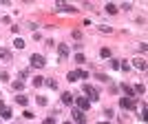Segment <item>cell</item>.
Instances as JSON below:
<instances>
[{
	"mask_svg": "<svg viewBox=\"0 0 148 124\" xmlns=\"http://www.w3.org/2000/svg\"><path fill=\"white\" fill-rule=\"evenodd\" d=\"M84 60H86L84 53H77V56H75V62H77V64H84Z\"/></svg>",
	"mask_w": 148,
	"mask_h": 124,
	"instance_id": "19",
	"label": "cell"
},
{
	"mask_svg": "<svg viewBox=\"0 0 148 124\" xmlns=\"http://www.w3.org/2000/svg\"><path fill=\"white\" fill-rule=\"evenodd\" d=\"M75 106H77L80 111H84V113H86V111H88V106H91V100H88V98H84V95H80V98L75 100Z\"/></svg>",
	"mask_w": 148,
	"mask_h": 124,
	"instance_id": "3",
	"label": "cell"
},
{
	"mask_svg": "<svg viewBox=\"0 0 148 124\" xmlns=\"http://www.w3.org/2000/svg\"><path fill=\"white\" fill-rule=\"evenodd\" d=\"M38 104H40V106H47V98H42V95H40V98H38Z\"/></svg>",
	"mask_w": 148,
	"mask_h": 124,
	"instance_id": "26",
	"label": "cell"
},
{
	"mask_svg": "<svg viewBox=\"0 0 148 124\" xmlns=\"http://www.w3.org/2000/svg\"><path fill=\"white\" fill-rule=\"evenodd\" d=\"M133 91H135V93H139V95H142V93L146 91V87H144V84H135V87H133Z\"/></svg>",
	"mask_w": 148,
	"mask_h": 124,
	"instance_id": "17",
	"label": "cell"
},
{
	"mask_svg": "<svg viewBox=\"0 0 148 124\" xmlns=\"http://www.w3.org/2000/svg\"><path fill=\"white\" fill-rule=\"evenodd\" d=\"M56 9H58V11H69V13H75V11H77V9H75V7L66 5V2H64V0H58V2H56Z\"/></svg>",
	"mask_w": 148,
	"mask_h": 124,
	"instance_id": "4",
	"label": "cell"
},
{
	"mask_svg": "<svg viewBox=\"0 0 148 124\" xmlns=\"http://www.w3.org/2000/svg\"><path fill=\"white\" fill-rule=\"evenodd\" d=\"M42 82H44V80H42V78H40V75H38V78H33V84H36V87H40Z\"/></svg>",
	"mask_w": 148,
	"mask_h": 124,
	"instance_id": "25",
	"label": "cell"
},
{
	"mask_svg": "<svg viewBox=\"0 0 148 124\" xmlns=\"http://www.w3.org/2000/svg\"><path fill=\"white\" fill-rule=\"evenodd\" d=\"M106 11H108V13H117V7H115V5H106Z\"/></svg>",
	"mask_w": 148,
	"mask_h": 124,
	"instance_id": "20",
	"label": "cell"
},
{
	"mask_svg": "<svg viewBox=\"0 0 148 124\" xmlns=\"http://www.w3.org/2000/svg\"><path fill=\"white\" fill-rule=\"evenodd\" d=\"M73 120H75L77 124H82L84 120H86V113H84V111H80V109H73Z\"/></svg>",
	"mask_w": 148,
	"mask_h": 124,
	"instance_id": "5",
	"label": "cell"
},
{
	"mask_svg": "<svg viewBox=\"0 0 148 124\" xmlns=\"http://www.w3.org/2000/svg\"><path fill=\"white\" fill-rule=\"evenodd\" d=\"M58 51H60V56H62V58H69V53H71V51H69V44H64V42L58 47Z\"/></svg>",
	"mask_w": 148,
	"mask_h": 124,
	"instance_id": "10",
	"label": "cell"
},
{
	"mask_svg": "<svg viewBox=\"0 0 148 124\" xmlns=\"http://www.w3.org/2000/svg\"><path fill=\"white\" fill-rule=\"evenodd\" d=\"M99 31H104V33H111L113 29H111V27H106V25H99Z\"/></svg>",
	"mask_w": 148,
	"mask_h": 124,
	"instance_id": "23",
	"label": "cell"
},
{
	"mask_svg": "<svg viewBox=\"0 0 148 124\" xmlns=\"http://www.w3.org/2000/svg\"><path fill=\"white\" fill-rule=\"evenodd\" d=\"M16 102L22 104V106H27V104H29V98H27V95H16Z\"/></svg>",
	"mask_w": 148,
	"mask_h": 124,
	"instance_id": "12",
	"label": "cell"
},
{
	"mask_svg": "<svg viewBox=\"0 0 148 124\" xmlns=\"http://www.w3.org/2000/svg\"><path fill=\"white\" fill-rule=\"evenodd\" d=\"M122 91L126 93V98H135L137 93L133 91V87H130V84H122Z\"/></svg>",
	"mask_w": 148,
	"mask_h": 124,
	"instance_id": "8",
	"label": "cell"
},
{
	"mask_svg": "<svg viewBox=\"0 0 148 124\" xmlns=\"http://www.w3.org/2000/svg\"><path fill=\"white\" fill-rule=\"evenodd\" d=\"M44 124H56V120H53V118H49V120H44Z\"/></svg>",
	"mask_w": 148,
	"mask_h": 124,
	"instance_id": "29",
	"label": "cell"
},
{
	"mask_svg": "<svg viewBox=\"0 0 148 124\" xmlns=\"http://www.w3.org/2000/svg\"><path fill=\"white\" fill-rule=\"evenodd\" d=\"M133 64H135L139 71H146V60H144V58H135V60H133Z\"/></svg>",
	"mask_w": 148,
	"mask_h": 124,
	"instance_id": "7",
	"label": "cell"
},
{
	"mask_svg": "<svg viewBox=\"0 0 148 124\" xmlns=\"http://www.w3.org/2000/svg\"><path fill=\"white\" fill-rule=\"evenodd\" d=\"M71 36H73L75 40H77V42H80V40H82V33H80V31H73V33H71Z\"/></svg>",
	"mask_w": 148,
	"mask_h": 124,
	"instance_id": "24",
	"label": "cell"
},
{
	"mask_svg": "<svg viewBox=\"0 0 148 124\" xmlns=\"http://www.w3.org/2000/svg\"><path fill=\"white\" fill-rule=\"evenodd\" d=\"M99 124H108V122H99Z\"/></svg>",
	"mask_w": 148,
	"mask_h": 124,
	"instance_id": "30",
	"label": "cell"
},
{
	"mask_svg": "<svg viewBox=\"0 0 148 124\" xmlns=\"http://www.w3.org/2000/svg\"><path fill=\"white\" fill-rule=\"evenodd\" d=\"M119 69H122V71H128V62H119Z\"/></svg>",
	"mask_w": 148,
	"mask_h": 124,
	"instance_id": "27",
	"label": "cell"
},
{
	"mask_svg": "<svg viewBox=\"0 0 148 124\" xmlns=\"http://www.w3.org/2000/svg\"><path fill=\"white\" fill-rule=\"evenodd\" d=\"M20 80H25V78H27V75H29V69H22V71H20Z\"/></svg>",
	"mask_w": 148,
	"mask_h": 124,
	"instance_id": "22",
	"label": "cell"
},
{
	"mask_svg": "<svg viewBox=\"0 0 148 124\" xmlns=\"http://www.w3.org/2000/svg\"><path fill=\"white\" fill-rule=\"evenodd\" d=\"M122 109H135V102H133V98H122Z\"/></svg>",
	"mask_w": 148,
	"mask_h": 124,
	"instance_id": "6",
	"label": "cell"
},
{
	"mask_svg": "<svg viewBox=\"0 0 148 124\" xmlns=\"http://www.w3.org/2000/svg\"><path fill=\"white\" fill-rule=\"evenodd\" d=\"M111 67L113 69H119V60H111Z\"/></svg>",
	"mask_w": 148,
	"mask_h": 124,
	"instance_id": "28",
	"label": "cell"
},
{
	"mask_svg": "<svg viewBox=\"0 0 148 124\" xmlns=\"http://www.w3.org/2000/svg\"><path fill=\"white\" fill-rule=\"evenodd\" d=\"M47 87L56 91V89H58V80H53V78H49V80H47Z\"/></svg>",
	"mask_w": 148,
	"mask_h": 124,
	"instance_id": "15",
	"label": "cell"
},
{
	"mask_svg": "<svg viewBox=\"0 0 148 124\" xmlns=\"http://www.w3.org/2000/svg\"><path fill=\"white\" fill-rule=\"evenodd\" d=\"M0 115H2L5 120H9V118H11V109H7V106H5V109H0Z\"/></svg>",
	"mask_w": 148,
	"mask_h": 124,
	"instance_id": "14",
	"label": "cell"
},
{
	"mask_svg": "<svg viewBox=\"0 0 148 124\" xmlns=\"http://www.w3.org/2000/svg\"><path fill=\"white\" fill-rule=\"evenodd\" d=\"M11 87H13V91H22V89H25V84H22V80H18V82H13Z\"/></svg>",
	"mask_w": 148,
	"mask_h": 124,
	"instance_id": "16",
	"label": "cell"
},
{
	"mask_svg": "<svg viewBox=\"0 0 148 124\" xmlns=\"http://www.w3.org/2000/svg\"><path fill=\"white\" fill-rule=\"evenodd\" d=\"M82 91H84V98H88L91 102H95V100L99 98V91H97L95 87H91V84H84V89H82Z\"/></svg>",
	"mask_w": 148,
	"mask_h": 124,
	"instance_id": "1",
	"label": "cell"
},
{
	"mask_svg": "<svg viewBox=\"0 0 148 124\" xmlns=\"http://www.w3.org/2000/svg\"><path fill=\"white\" fill-rule=\"evenodd\" d=\"M62 102H64V104H71V102H73V95H71V93H62Z\"/></svg>",
	"mask_w": 148,
	"mask_h": 124,
	"instance_id": "13",
	"label": "cell"
},
{
	"mask_svg": "<svg viewBox=\"0 0 148 124\" xmlns=\"http://www.w3.org/2000/svg\"><path fill=\"white\" fill-rule=\"evenodd\" d=\"M13 44H16V49H22V47H25V40H20V38H13Z\"/></svg>",
	"mask_w": 148,
	"mask_h": 124,
	"instance_id": "18",
	"label": "cell"
},
{
	"mask_svg": "<svg viewBox=\"0 0 148 124\" xmlns=\"http://www.w3.org/2000/svg\"><path fill=\"white\" fill-rule=\"evenodd\" d=\"M73 73H75V80H86V78H88V73L84 71V69H75Z\"/></svg>",
	"mask_w": 148,
	"mask_h": 124,
	"instance_id": "9",
	"label": "cell"
},
{
	"mask_svg": "<svg viewBox=\"0 0 148 124\" xmlns=\"http://www.w3.org/2000/svg\"><path fill=\"white\" fill-rule=\"evenodd\" d=\"M66 124H73V122H66Z\"/></svg>",
	"mask_w": 148,
	"mask_h": 124,
	"instance_id": "31",
	"label": "cell"
},
{
	"mask_svg": "<svg viewBox=\"0 0 148 124\" xmlns=\"http://www.w3.org/2000/svg\"><path fill=\"white\" fill-rule=\"evenodd\" d=\"M29 62H31V67H33V69H42L44 64H47V60H44V58L40 56V53H33Z\"/></svg>",
	"mask_w": 148,
	"mask_h": 124,
	"instance_id": "2",
	"label": "cell"
},
{
	"mask_svg": "<svg viewBox=\"0 0 148 124\" xmlns=\"http://www.w3.org/2000/svg\"><path fill=\"white\" fill-rule=\"evenodd\" d=\"M99 56H102V58H111V49H102V51H99Z\"/></svg>",
	"mask_w": 148,
	"mask_h": 124,
	"instance_id": "21",
	"label": "cell"
},
{
	"mask_svg": "<svg viewBox=\"0 0 148 124\" xmlns=\"http://www.w3.org/2000/svg\"><path fill=\"white\" fill-rule=\"evenodd\" d=\"M0 60L9 62V60H11V51H9V49H0Z\"/></svg>",
	"mask_w": 148,
	"mask_h": 124,
	"instance_id": "11",
	"label": "cell"
}]
</instances>
